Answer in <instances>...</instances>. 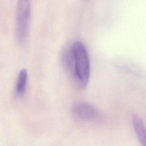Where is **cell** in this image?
<instances>
[{"mask_svg":"<svg viewBox=\"0 0 146 146\" xmlns=\"http://www.w3.org/2000/svg\"><path fill=\"white\" fill-rule=\"evenodd\" d=\"M31 0H18L15 20V34L18 43L24 45L29 36Z\"/></svg>","mask_w":146,"mask_h":146,"instance_id":"6da1fadb","label":"cell"},{"mask_svg":"<svg viewBox=\"0 0 146 146\" xmlns=\"http://www.w3.org/2000/svg\"><path fill=\"white\" fill-rule=\"evenodd\" d=\"M76 77L81 88L85 87L88 82L90 75V63L86 47L80 41H76L72 45Z\"/></svg>","mask_w":146,"mask_h":146,"instance_id":"7a4b0ae2","label":"cell"},{"mask_svg":"<svg viewBox=\"0 0 146 146\" xmlns=\"http://www.w3.org/2000/svg\"><path fill=\"white\" fill-rule=\"evenodd\" d=\"M74 116L79 121L88 122H97L101 116L98 110L86 102H80L74 105L72 108Z\"/></svg>","mask_w":146,"mask_h":146,"instance_id":"3957f363","label":"cell"},{"mask_svg":"<svg viewBox=\"0 0 146 146\" xmlns=\"http://www.w3.org/2000/svg\"><path fill=\"white\" fill-rule=\"evenodd\" d=\"M62 63L68 74L75 85L80 89L81 87L76 77L75 68L74 58L72 45L66 47L62 54Z\"/></svg>","mask_w":146,"mask_h":146,"instance_id":"277c9868","label":"cell"},{"mask_svg":"<svg viewBox=\"0 0 146 146\" xmlns=\"http://www.w3.org/2000/svg\"><path fill=\"white\" fill-rule=\"evenodd\" d=\"M117 65L121 69L135 76L143 77L146 75V70L142 66L129 59H121Z\"/></svg>","mask_w":146,"mask_h":146,"instance_id":"5b68a950","label":"cell"},{"mask_svg":"<svg viewBox=\"0 0 146 146\" xmlns=\"http://www.w3.org/2000/svg\"><path fill=\"white\" fill-rule=\"evenodd\" d=\"M133 126L139 141L142 145L146 146V127L142 119L136 114L132 116Z\"/></svg>","mask_w":146,"mask_h":146,"instance_id":"8992f818","label":"cell"},{"mask_svg":"<svg viewBox=\"0 0 146 146\" xmlns=\"http://www.w3.org/2000/svg\"><path fill=\"white\" fill-rule=\"evenodd\" d=\"M27 73L26 69H23L20 72L18 75L15 87V94L18 97L24 96L26 89Z\"/></svg>","mask_w":146,"mask_h":146,"instance_id":"52a82bcc","label":"cell"}]
</instances>
